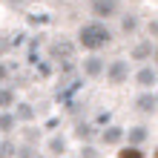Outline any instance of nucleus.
I'll return each mask as SVG.
<instances>
[{
    "instance_id": "1",
    "label": "nucleus",
    "mask_w": 158,
    "mask_h": 158,
    "mask_svg": "<svg viewBox=\"0 0 158 158\" xmlns=\"http://www.w3.org/2000/svg\"><path fill=\"white\" fill-rule=\"evenodd\" d=\"M109 29L104 23H86V26H81V32H78V40H81V46L83 49H101V46H106L109 43Z\"/></svg>"
},
{
    "instance_id": "2",
    "label": "nucleus",
    "mask_w": 158,
    "mask_h": 158,
    "mask_svg": "<svg viewBox=\"0 0 158 158\" xmlns=\"http://www.w3.org/2000/svg\"><path fill=\"white\" fill-rule=\"evenodd\" d=\"M92 12L98 17H112L118 12V0H92Z\"/></svg>"
},
{
    "instance_id": "3",
    "label": "nucleus",
    "mask_w": 158,
    "mask_h": 158,
    "mask_svg": "<svg viewBox=\"0 0 158 158\" xmlns=\"http://www.w3.org/2000/svg\"><path fill=\"white\" fill-rule=\"evenodd\" d=\"M124 78H127V63L124 60H115L112 69H109V81H112V83H124Z\"/></svg>"
},
{
    "instance_id": "4",
    "label": "nucleus",
    "mask_w": 158,
    "mask_h": 158,
    "mask_svg": "<svg viewBox=\"0 0 158 158\" xmlns=\"http://www.w3.org/2000/svg\"><path fill=\"white\" fill-rule=\"evenodd\" d=\"M138 83H141V86H152L155 83V72L152 69H141L138 72Z\"/></svg>"
},
{
    "instance_id": "5",
    "label": "nucleus",
    "mask_w": 158,
    "mask_h": 158,
    "mask_svg": "<svg viewBox=\"0 0 158 158\" xmlns=\"http://www.w3.org/2000/svg\"><path fill=\"white\" fill-rule=\"evenodd\" d=\"M52 55H55V58H60V55H63V58H72V46L69 43H55L52 46Z\"/></svg>"
},
{
    "instance_id": "6",
    "label": "nucleus",
    "mask_w": 158,
    "mask_h": 158,
    "mask_svg": "<svg viewBox=\"0 0 158 158\" xmlns=\"http://www.w3.org/2000/svg\"><path fill=\"white\" fill-rule=\"evenodd\" d=\"M118 158H144V152L138 150V147H124V150L118 152Z\"/></svg>"
},
{
    "instance_id": "7",
    "label": "nucleus",
    "mask_w": 158,
    "mask_h": 158,
    "mask_svg": "<svg viewBox=\"0 0 158 158\" xmlns=\"http://www.w3.org/2000/svg\"><path fill=\"white\" fill-rule=\"evenodd\" d=\"M104 141H109V144L121 141V129H109V132H104Z\"/></svg>"
},
{
    "instance_id": "8",
    "label": "nucleus",
    "mask_w": 158,
    "mask_h": 158,
    "mask_svg": "<svg viewBox=\"0 0 158 158\" xmlns=\"http://www.w3.org/2000/svg\"><path fill=\"white\" fill-rule=\"evenodd\" d=\"M86 72H89V75H98V72H101V60H98V58H92V60L86 63Z\"/></svg>"
},
{
    "instance_id": "9",
    "label": "nucleus",
    "mask_w": 158,
    "mask_h": 158,
    "mask_svg": "<svg viewBox=\"0 0 158 158\" xmlns=\"http://www.w3.org/2000/svg\"><path fill=\"white\" fill-rule=\"evenodd\" d=\"M6 155H12V144H0V158H6Z\"/></svg>"
},
{
    "instance_id": "10",
    "label": "nucleus",
    "mask_w": 158,
    "mask_h": 158,
    "mask_svg": "<svg viewBox=\"0 0 158 158\" xmlns=\"http://www.w3.org/2000/svg\"><path fill=\"white\" fill-rule=\"evenodd\" d=\"M9 127H12V118L3 115V118H0V129H9Z\"/></svg>"
},
{
    "instance_id": "11",
    "label": "nucleus",
    "mask_w": 158,
    "mask_h": 158,
    "mask_svg": "<svg viewBox=\"0 0 158 158\" xmlns=\"http://www.w3.org/2000/svg\"><path fill=\"white\" fill-rule=\"evenodd\" d=\"M124 29H127V32L135 29V17H127V20H124Z\"/></svg>"
},
{
    "instance_id": "12",
    "label": "nucleus",
    "mask_w": 158,
    "mask_h": 158,
    "mask_svg": "<svg viewBox=\"0 0 158 158\" xmlns=\"http://www.w3.org/2000/svg\"><path fill=\"white\" fill-rule=\"evenodd\" d=\"M141 109H152V101L150 98H141Z\"/></svg>"
},
{
    "instance_id": "13",
    "label": "nucleus",
    "mask_w": 158,
    "mask_h": 158,
    "mask_svg": "<svg viewBox=\"0 0 158 158\" xmlns=\"http://www.w3.org/2000/svg\"><path fill=\"white\" fill-rule=\"evenodd\" d=\"M155 155H158V152H155Z\"/></svg>"
}]
</instances>
